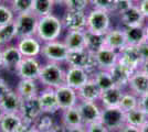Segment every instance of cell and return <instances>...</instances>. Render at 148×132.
Segmentation results:
<instances>
[{"label":"cell","instance_id":"53","mask_svg":"<svg viewBox=\"0 0 148 132\" xmlns=\"http://www.w3.org/2000/svg\"><path fill=\"white\" fill-rule=\"evenodd\" d=\"M140 132H148V121L140 127Z\"/></svg>","mask_w":148,"mask_h":132},{"label":"cell","instance_id":"21","mask_svg":"<svg viewBox=\"0 0 148 132\" xmlns=\"http://www.w3.org/2000/svg\"><path fill=\"white\" fill-rule=\"evenodd\" d=\"M128 88L130 91L134 93L138 97L148 94V75H146L140 69L135 70L130 76Z\"/></svg>","mask_w":148,"mask_h":132},{"label":"cell","instance_id":"28","mask_svg":"<svg viewBox=\"0 0 148 132\" xmlns=\"http://www.w3.org/2000/svg\"><path fill=\"white\" fill-rule=\"evenodd\" d=\"M61 123L63 128H72V127L84 126L77 106L69 108V109H65V110H62Z\"/></svg>","mask_w":148,"mask_h":132},{"label":"cell","instance_id":"20","mask_svg":"<svg viewBox=\"0 0 148 132\" xmlns=\"http://www.w3.org/2000/svg\"><path fill=\"white\" fill-rule=\"evenodd\" d=\"M127 45L123 28H111L105 33V46L119 52Z\"/></svg>","mask_w":148,"mask_h":132},{"label":"cell","instance_id":"10","mask_svg":"<svg viewBox=\"0 0 148 132\" xmlns=\"http://www.w3.org/2000/svg\"><path fill=\"white\" fill-rule=\"evenodd\" d=\"M63 28L68 31H86V11H69L62 18Z\"/></svg>","mask_w":148,"mask_h":132},{"label":"cell","instance_id":"56","mask_svg":"<svg viewBox=\"0 0 148 132\" xmlns=\"http://www.w3.org/2000/svg\"><path fill=\"white\" fill-rule=\"evenodd\" d=\"M145 37H146V41L148 42V24L145 25Z\"/></svg>","mask_w":148,"mask_h":132},{"label":"cell","instance_id":"2","mask_svg":"<svg viewBox=\"0 0 148 132\" xmlns=\"http://www.w3.org/2000/svg\"><path fill=\"white\" fill-rule=\"evenodd\" d=\"M38 82L43 87L56 89L65 85V69L62 67L61 64L47 62L42 65Z\"/></svg>","mask_w":148,"mask_h":132},{"label":"cell","instance_id":"50","mask_svg":"<svg viewBox=\"0 0 148 132\" xmlns=\"http://www.w3.org/2000/svg\"><path fill=\"white\" fill-rule=\"evenodd\" d=\"M118 132H140V128H136V127L130 126V125H125Z\"/></svg>","mask_w":148,"mask_h":132},{"label":"cell","instance_id":"47","mask_svg":"<svg viewBox=\"0 0 148 132\" xmlns=\"http://www.w3.org/2000/svg\"><path fill=\"white\" fill-rule=\"evenodd\" d=\"M11 88L9 87V85H8V83L3 79V78H1L0 77V98L1 97H3L10 90Z\"/></svg>","mask_w":148,"mask_h":132},{"label":"cell","instance_id":"5","mask_svg":"<svg viewBox=\"0 0 148 132\" xmlns=\"http://www.w3.org/2000/svg\"><path fill=\"white\" fill-rule=\"evenodd\" d=\"M111 13L101 10V9H91L87 12L86 31L105 34L111 29Z\"/></svg>","mask_w":148,"mask_h":132},{"label":"cell","instance_id":"29","mask_svg":"<svg viewBox=\"0 0 148 132\" xmlns=\"http://www.w3.org/2000/svg\"><path fill=\"white\" fill-rule=\"evenodd\" d=\"M125 33V38L127 45L138 46L144 41H146L145 37V25L142 26H122Z\"/></svg>","mask_w":148,"mask_h":132},{"label":"cell","instance_id":"7","mask_svg":"<svg viewBox=\"0 0 148 132\" xmlns=\"http://www.w3.org/2000/svg\"><path fill=\"white\" fill-rule=\"evenodd\" d=\"M38 22H39V18L33 12L16 14L13 23H14L16 29H17L18 39L36 37Z\"/></svg>","mask_w":148,"mask_h":132},{"label":"cell","instance_id":"27","mask_svg":"<svg viewBox=\"0 0 148 132\" xmlns=\"http://www.w3.org/2000/svg\"><path fill=\"white\" fill-rule=\"evenodd\" d=\"M37 82L38 81H31V79H20L17 84L16 91L20 95L22 99H30L38 97L40 90Z\"/></svg>","mask_w":148,"mask_h":132},{"label":"cell","instance_id":"30","mask_svg":"<svg viewBox=\"0 0 148 132\" xmlns=\"http://www.w3.org/2000/svg\"><path fill=\"white\" fill-rule=\"evenodd\" d=\"M63 42L69 51L85 49V31H68Z\"/></svg>","mask_w":148,"mask_h":132},{"label":"cell","instance_id":"23","mask_svg":"<svg viewBox=\"0 0 148 132\" xmlns=\"http://www.w3.org/2000/svg\"><path fill=\"white\" fill-rule=\"evenodd\" d=\"M76 91H77V97H79L80 101H94V102H97L99 100L101 94H102V90L99 89L97 84L93 81L92 77L88 79V82L85 83Z\"/></svg>","mask_w":148,"mask_h":132},{"label":"cell","instance_id":"36","mask_svg":"<svg viewBox=\"0 0 148 132\" xmlns=\"http://www.w3.org/2000/svg\"><path fill=\"white\" fill-rule=\"evenodd\" d=\"M52 116H53V114L42 113V114L34 121L33 127L37 129L38 131H40V132L50 131L51 129H53V128L56 126V122H54V119H53Z\"/></svg>","mask_w":148,"mask_h":132},{"label":"cell","instance_id":"37","mask_svg":"<svg viewBox=\"0 0 148 132\" xmlns=\"http://www.w3.org/2000/svg\"><path fill=\"white\" fill-rule=\"evenodd\" d=\"M119 107L122 108L125 112L137 108L138 107V96L135 95L134 93H132V91H128V93L124 91L122 100H121V104H119Z\"/></svg>","mask_w":148,"mask_h":132},{"label":"cell","instance_id":"43","mask_svg":"<svg viewBox=\"0 0 148 132\" xmlns=\"http://www.w3.org/2000/svg\"><path fill=\"white\" fill-rule=\"evenodd\" d=\"M85 131L86 132H110L99 121V122H95V123H91V125L85 126Z\"/></svg>","mask_w":148,"mask_h":132},{"label":"cell","instance_id":"49","mask_svg":"<svg viewBox=\"0 0 148 132\" xmlns=\"http://www.w3.org/2000/svg\"><path fill=\"white\" fill-rule=\"evenodd\" d=\"M63 132H86L85 126L72 127V128H63Z\"/></svg>","mask_w":148,"mask_h":132},{"label":"cell","instance_id":"3","mask_svg":"<svg viewBox=\"0 0 148 132\" xmlns=\"http://www.w3.org/2000/svg\"><path fill=\"white\" fill-rule=\"evenodd\" d=\"M65 63L68 64V66L84 68L90 75H92L93 73H95L99 69L94 54L88 52L86 49L69 51Z\"/></svg>","mask_w":148,"mask_h":132},{"label":"cell","instance_id":"42","mask_svg":"<svg viewBox=\"0 0 148 132\" xmlns=\"http://www.w3.org/2000/svg\"><path fill=\"white\" fill-rule=\"evenodd\" d=\"M135 2H132V1H127V0H117L116 1V5H115V9H114V12L113 13H117V14H122L126 10H128L130 7L134 6Z\"/></svg>","mask_w":148,"mask_h":132},{"label":"cell","instance_id":"8","mask_svg":"<svg viewBox=\"0 0 148 132\" xmlns=\"http://www.w3.org/2000/svg\"><path fill=\"white\" fill-rule=\"evenodd\" d=\"M41 68L42 64L38 57H23L16 74L19 76L20 79L38 81Z\"/></svg>","mask_w":148,"mask_h":132},{"label":"cell","instance_id":"11","mask_svg":"<svg viewBox=\"0 0 148 132\" xmlns=\"http://www.w3.org/2000/svg\"><path fill=\"white\" fill-rule=\"evenodd\" d=\"M118 63L123 64L124 66L128 67L133 72L139 69L143 63V58L139 54L138 47L133 45H126L123 50L119 51Z\"/></svg>","mask_w":148,"mask_h":132},{"label":"cell","instance_id":"31","mask_svg":"<svg viewBox=\"0 0 148 132\" xmlns=\"http://www.w3.org/2000/svg\"><path fill=\"white\" fill-rule=\"evenodd\" d=\"M105 46V34L85 31V49L91 53H96Z\"/></svg>","mask_w":148,"mask_h":132},{"label":"cell","instance_id":"4","mask_svg":"<svg viewBox=\"0 0 148 132\" xmlns=\"http://www.w3.org/2000/svg\"><path fill=\"white\" fill-rule=\"evenodd\" d=\"M125 114L121 107H105L102 109L99 122L110 132H118L126 125Z\"/></svg>","mask_w":148,"mask_h":132},{"label":"cell","instance_id":"62","mask_svg":"<svg viewBox=\"0 0 148 132\" xmlns=\"http://www.w3.org/2000/svg\"><path fill=\"white\" fill-rule=\"evenodd\" d=\"M9 1H12V0H9Z\"/></svg>","mask_w":148,"mask_h":132},{"label":"cell","instance_id":"48","mask_svg":"<svg viewBox=\"0 0 148 132\" xmlns=\"http://www.w3.org/2000/svg\"><path fill=\"white\" fill-rule=\"evenodd\" d=\"M32 129H33V125H32V123H29V122L23 121L22 126L19 128V130L17 132H31Z\"/></svg>","mask_w":148,"mask_h":132},{"label":"cell","instance_id":"12","mask_svg":"<svg viewBox=\"0 0 148 132\" xmlns=\"http://www.w3.org/2000/svg\"><path fill=\"white\" fill-rule=\"evenodd\" d=\"M76 106L80 110L81 117H82L84 126L95 123V122L99 121L103 107H101L97 102H94V101H79V104Z\"/></svg>","mask_w":148,"mask_h":132},{"label":"cell","instance_id":"44","mask_svg":"<svg viewBox=\"0 0 148 132\" xmlns=\"http://www.w3.org/2000/svg\"><path fill=\"white\" fill-rule=\"evenodd\" d=\"M138 107L148 116V94L138 97Z\"/></svg>","mask_w":148,"mask_h":132},{"label":"cell","instance_id":"9","mask_svg":"<svg viewBox=\"0 0 148 132\" xmlns=\"http://www.w3.org/2000/svg\"><path fill=\"white\" fill-rule=\"evenodd\" d=\"M23 55L16 44H9L2 47V68L10 73H17Z\"/></svg>","mask_w":148,"mask_h":132},{"label":"cell","instance_id":"18","mask_svg":"<svg viewBox=\"0 0 148 132\" xmlns=\"http://www.w3.org/2000/svg\"><path fill=\"white\" fill-rule=\"evenodd\" d=\"M94 56L96 60L99 69L110 70L115 64H117L119 52L113 50V49H110L107 46H104L103 49L97 51L96 53H94Z\"/></svg>","mask_w":148,"mask_h":132},{"label":"cell","instance_id":"41","mask_svg":"<svg viewBox=\"0 0 148 132\" xmlns=\"http://www.w3.org/2000/svg\"><path fill=\"white\" fill-rule=\"evenodd\" d=\"M64 6L69 11H86L90 0H66Z\"/></svg>","mask_w":148,"mask_h":132},{"label":"cell","instance_id":"58","mask_svg":"<svg viewBox=\"0 0 148 132\" xmlns=\"http://www.w3.org/2000/svg\"><path fill=\"white\" fill-rule=\"evenodd\" d=\"M127 1H132V2H135V3H137V0H127Z\"/></svg>","mask_w":148,"mask_h":132},{"label":"cell","instance_id":"51","mask_svg":"<svg viewBox=\"0 0 148 132\" xmlns=\"http://www.w3.org/2000/svg\"><path fill=\"white\" fill-rule=\"evenodd\" d=\"M139 69H140L142 72H144L146 75H148V60L143 61V63H142V65H140Z\"/></svg>","mask_w":148,"mask_h":132},{"label":"cell","instance_id":"6","mask_svg":"<svg viewBox=\"0 0 148 132\" xmlns=\"http://www.w3.org/2000/svg\"><path fill=\"white\" fill-rule=\"evenodd\" d=\"M41 55L47 62L62 64L66 62L69 55V49L63 41L56 40L51 42L42 43Z\"/></svg>","mask_w":148,"mask_h":132},{"label":"cell","instance_id":"55","mask_svg":"<svg viewBox=\"0 0 148 132\" xmlns=\"http://www.w3.org/2000/svg\"><path fill=\"white\" fill-rule=\"evenodd\" d=\"M0 69H2V49L0 47Z\"/></svg>","mask_w":148,"mask_h":132},{"label":"cell","instance_id":"14","mask_svg":"<svg viewBox=\"0 0 148 132\" xmlns=\"http://www.w3.org/2000/svg\"><path fill=\"white\" fill-rule=\"evenodd\" d=\"M38 100L40 102V106H41L43 113L54 114L60 110L58 99H56V89H53V88L44 87V89L40 90L39 95H38Z\"/></svg>","mask_w":148,"mask_h":132},{"label":"cell","instance_id":"1","mask_svg":"<svg viewBox=\"0 0 148 132\" xmlns=\"http://www.w3.org/2000/svg\"><path fill=\"white\" fill-rule=\"evenodd\" d=\"M63 23L60 18H58L53 13L39 18L37 28V37L42 43L51 42L59 40L63 31Z\"/></svg>","mask_w":148,"mask_h":132},{"label":"cell","instance_id":"59","mask_svg":"<svg viewBox=\"0 0 148 132\" xmlns=\"http://www.w3.org/2000/svg\"><path fill=\"white\" fill-rule=\"evenodd\" d=\"M1 114H2V111H1V108H0V117H1Z\"/></svg>","mask_w":148,"mask_h":132},{"label":"cell","instance_id":"61","mask_svg":"<svg viewBox=\"0 0 148 132\" xmlns=\"http://www.w3.org/2000/svg\"><path fill=\"white\" fill-rule=\"evenodd\" d=\"M138 1H139V0H137V2H138Z\"/></svg>","mask_w":148,"mask_h":132},{"label":"cell","instance_id":"13","mask_svg":"<svg viewBox=\"0 0 148 132\" xmlns=\"http://www.w3.org/2000/svg\"><path fill=\"white\" fill-rule=\"evenodd\" d=\"M56 99L59 104L60 110H65L69 108L75 107L79 104V97H77V91L73 88L69 87L66 85L60 86L56 89Z\"/></svg>","mask_w":148,"mask_h":132},{"label":"cell","instance_id":"16","mask_svg":"<svg viewBox=\"0 0 148 132\" xmlns=\"http://www.w3.org/2000/svg\"><path fill=\"white\" fill-rule=\"evenodd\" d=\"M16 45L23 57H38L41 55L42 42L37 37L18 39Z\"/></svg>","mask_w":148,"mask_h":132},{"label":"cell","instance_id":"39","mask_svg":"<svg viewBox=\"0 0 148 132\" xmlns=\"http://www.w3.org/2000/svg\"><path fill=\"white\" fill-rule=\"evenodd\" d=\"M14 18H16V13L13 12L11 7L0 3V26L13 22Z\"/></svg>","mask_w":148,"mask_h":132},{"label":"cell","instance_id":"25","mask_svg":"<svg viewBox=\"0 0 148 132\" xmlns=\"http://www.w3.org/2000/svg\"><path fill=\"white\" fill-rule=\"evenodd\" d=\"M123 95L124 89L116 87V86L102 91L101 97H99V101H101L102 107H119Z\"/></svg>","mask_w":148,"mask_h":132},{"label":"cell","instance_id":"22","mask_svg":"<svg viewBox=\"0 0 148 132\" xmlns=\"http://www.w3.org/2000/svg\"><path fill=\"white\" fill-rule=\"evenodd\" d=\"M110 73H111L112 79L114 83V86L119 87L124 89V88L128 87V83H130V76L134 73L133 70H130L128 67L124 66L123 64L118 63L115 64L111 69H110Z\"/></svg>","mask_w":148,"mask_h":132},{"label":"cell","instance_id":"38","mask_svg":"<svg viewBox=\"0 0 148 132\" xmlns=\"http://www.w3.org/2000/svg\"><path fill=\"white\" fill-rule=\"evenodd\" d=\"M10 7L16 14L32 12L33 0H12Z\"/></svg>","mask_w":148,"mask_h":132},{"label":"cell","instance_id":"32","mask_svg":"<svg viewBox=\"0 0 148 132\" xmlns=\"http://www.w3.org/2000/svg\"><path fill=\"white\" fill-rule=\"evenodd\" d=\"M125 117H126V125L136 127V128H140L148 121V116L139 107L126 111Z\"/></svg>","mask_w":148,"mask_h":132},{"label":"cell","instance_id":"54","mask_svg":"<svg viewBox=\"0 0 148 132\" xmlns=\"http://www.w3.org/2000/svg\"><path fill=\"white\" fill-rule=\"evenodd\" d=\"M48 132H63V127H62V128H58V127L56 126L53 129H51V130Z\"/></svg>","mask_w":148,"mask_h":132},{"label":"cell","instance_id":"24","mask_svg":"<svg viewBox=\"0 0 148 132\" xmlns=\"http://www.w3.org/2000/svg\"><path fill=\"white\" fill-rule=\"evenodd\" d=\"M119 17H121V21H122L123 26H142V25H145L146 18L144 17V14L140 11L139 7L137 6V3L130 7L128 10H126L124 13H122Z\"/></svg>","mask_w":148,"mask_h":132},{"label":"cell","instance_id":"19","mask_svg":"<svg viewBox=\"0 0 148 132\" xmlns=\"http://www.w3.org/2000/svg\"><path fill=\"white\" fill-rule=\"evenodd\" d=\"M23 99L16 91L10 89L3 97L0 98V108L2 113H19Z\"/></svg>","mask_w":148,"mask_h":132},{"label":"cell","instance_id":"46","mask_svg":"<svg viewBox=\"0 0 148 132\" xmlns=\"http://www.w3.org/2000/svg\"><path fill=\"white\" fill-rule=\"evenodd\" d=\"M137 6L139 7L140 11L144 14V17L148 19V0H139L137 2Z\"/></svg>","mask_w":148,"mask_h":132},{"label":"cell","instance_id":"15","mask_svg":"<svg viewBox=\"0 0 148 132\" xmlns=\"http://www.w3.org/2000/svg\"><path fill=\"white\" fill-rule=\"evenodd\" d=\"M90 78L91 75L84 68L68 66V68L65 69V85L75 90H77L85 83L88 82Z\"/></svg>","mask_w":148,"mask_h":132},{"label":"cell","instance_id":"40","mask_svg":"<svg viewBox=\"0 0 148 132\" xmlns=\"http://www.w3.org/2000/svg\"><path fill=\"white\" fill-rule=\"evenodd\" d=\"M116 1L117 0H90V5H92L94 9H101V10L113 13Z\"/></svg>","mask_w":148,"mask_h":132},{"label":"cell","instance_id":"34","mask_svg":"<svg viewBox=\"0 0 148 132\" xmlns=\"http://www.w3.org/2000/svg\"><path fill=\"white\" fill-rule=\"evenodd\" d=\"M17 39H18V33L13 22L0 26V47L1 49L11 44L13 40H17Z\"/></svg>","mask_w":148,"mask_h":132},{"label":"cell","instance_id":"35","mask_svg":"<svg viewBox=\"0 0 148 132\" xmlns=\"http://www.w3.org/2000/svg\"><path fill=\"white\" fill-rule=\"evenodd\" d=\"M53 8H54V3L51 0H33L32 12L38 18H42L51 14L53 11Z\"/></svg>","mask_w":148,"mask_h":132},{"label":"cell","instance_id":"45","mask_svg":"<svg viewBox=\"0 0 148 132\" xmlns=\"http://www.w3.org/2000/svg\"><path fill=\"white\" fill-rule=\"evenodd\" d=\"M138 51H139V54L142 56L143 61L148 60V42L147 41H144L142 44H139L138 46Z\"/></svg>","mask_w":148,"mask_h":132},{"label":"cell","instance_id":"57","mask_svg":"<svg viewBox=\"0 0 148 132\" xmlns=\"http://www.w3.org/2000/svg\"><path fill=\"white\" fill-rule=\"evenodd\" d=\"M31 132H40V131H38L37 129H36V128H34V127H33V129H32V130H31Z\"/></svg>","mask_w":148,"mask_h":132},{"label":"cell","instance_id":"17","mask_svg":"<svg viewBox=\"0 0 148 132\" xmlns=\"http://www.w3.org/2000/svg\"><path fill=\"white\" fill-rule=\"evenodd\" d=\"M19 113L22 117L23 121L33 125L34 121L43 113L41 106H40V102L38 100V97L30 98V99H23Z\"/></svg>","mask_w":148,"mask_h":132},{"label":"cell","instance_id":"60","mask_svg":"<svg viewBox=\"0 0 148 132\" xmlns=\"http://www.w3.org/2000/svg\"><path fill=\"white\" fill-rule=\"evenodd\" d=\"M1 1H2V0H0V3H1Z\"/></svg>","mask_w":148,"mask_h":132},{"label":"cell","instance_id":"33","mask_svg":"<svg viewBox=\"0 0 148 132\" xmlns=\"http://www.w3.org/2000/svg\"><path fill=\"white\" fill-rule=\"evenodd\" d=\"M91 77L93 78V81L97 84V86H99L102 91L114 87V83H113V79H112L110 70L97 69L95 73H93L91 75Z\"/></svg>","mask_w":148,"mask_h":132},{"label":"cell","instance_id":"26","mask_svg":"<svg viewBox=\"0 0 148 132\" xmlns=\"http://www.w3.org/2000/svg\"><path fill=\"white\" fill-rule=\"evenodd\" d=\"M23 119L20 113H2L0 117V132H17Z\"/></svg>","mask_w":148,"mask_h":132},{"label":"cell","instance_id":"52","mask_svg":"<svg viewBox=\"0 0 148 132\" xmlns=\"http://www.w3.org/2000/svg\"><path fill=\"white\" fill-rule=\"evenodd\" d=\"M53 3H54V6L56 5H65V2H66V0H51Z\"/></svg>","mask_w":148,"mask_h":132}]
</instances>
